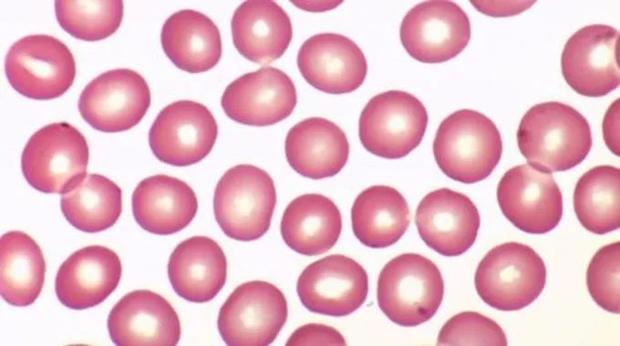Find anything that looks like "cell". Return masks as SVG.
Instances as JSON below:
<instances>
[{"label": "cell", "instance_id": "5bb4252c", "mask_svg": "<svg viewBox=\"0 0 620 346\" xmlns=\"http://www.w3.org/2000/svg\"><path fill=\"white\" fill-rule=\"evenodd\" d=\"M497 199L507 219L527 233L549 232L563 216V196L553 177L528 163L504 173L497 187Z\"/></svg>", "mask_w": 620, "mask_h": 346}, {"label": "cell", "instance_id": "d4e9b609", "mask_svg": "<svg viewBox=\"0 0 620 346\" xmlns=\"http://www.w3.org/2000/svg\"><path fill=\"white\" fill-rule=\"evenodd\" d=\"M160 43L169 59L189 73L208 71L222 56L217 25L204 14L191 9L178 11L165 21Z\"/></svg>", "mask_w": 620, "mask_h": 346}, {"label": "cell", "instance_id": "603a6c76", "mask_svg": "<svg viewBox=\"0 0 620 346\" xmlns=\"http://www.w3.org/2000/svg\"><path fill=\"white\" fill-rule=\"evenodd\" d=\"M231 29L237 51L256 64L268 65L288 48L293 27L286 12L270 0H251L234 11Z\"/></svg>", "mask_w": 620, "mask_h": 346}, {"label": "cell", "instance_id": "f546056e", "mask_svg": "<svg viewBox=\"0 0 620 346\" xmlns=\"http://www.w3.org/2000/svg\"><path fill=\"white\" fill-rule=\"evenodd\" d=\"M574 209L582 226L595 234L620 227V170L604 165L585 172L574 191Z\"/></svg>", "mask_w": 620, "mask_h": 346}, {"label": "cell", "instance_id": "83f0119b", "mask_svg": "<svg viewBox=\"0 0 620 346\" xmlns=\"http://www.w3.org/2000/svg\"><path fill=\"white\" fill-rule=\"evenodd\" d=\"M46 261L38 244L22 231H9L0 239V291L13 306H28L39 296Z\"/></svg>", "mask_w": 620, "mask_h": 346}, {"label": "cell", "instance_id": "30bf717a", "mask_svg": "<svg viewBox=\"0 0 620 346\" xmlns=\"http://www.w3.org/2000/svg\"><path fill=\"white\" fill-rule=\"evenodd\" d=\"M465 11L451 1H426L404 16L400 41L414 59L427 64L446 62L463 51L470 39Z\"/></svg>", "mask_w": 620, "mask_h": 346}, {"label": "cell", "instance_id": "52a82bcc", "mask_svg": "<svg viewBox=\"0 0 620 346\" xmlns=\"http://www.w3.org/2000/svg\"><path fill=\"white\" fill-rule=\"evenodd\" d=\"M428 121L420 100L405 91L389 90L367 103L359 117L358 135L373 155L401 158L420 144Z\"/></svg>", "mask_w": 620, "mask_h": 346}, {"label": "cell", "instance_id": "836d02e7", "mask_svg": "<svg viewBox=\"0 0 620 346\" xmlns=\"http://www.w3.org/2000/svg\"><path fill=\"white\" fill-rule=\"evenodd\" d=\"M342 334L335 328L319 323H308L296 329L286 345H346Z\"/></svg>", "mask_w": 620, "mask_h": 346}, {"label": "cell", "instance_id": "4fadbf2b", "mask_svg": "<svg viewBox=\"0 0 620 346\" xmlns=\"http://www.w3.org/2000/svg\"><path fill=\"white\" fill-rule=\"evenodd\" d=\"M217 135V122L208 107L196 101L179 100L158 114L149 132V144L160 161L185 167L203 159Z\"/></svg>", "mask_w": 620, "mask_h": 346}, {"label": "cell", "instance_id": "d6a6232c", "mask_svg": "<svg viewBox=\"0 0 620 346\" xmlns=\"http://www.w3.org/2000/svg\"><path fill=\"white\" fill-rule=\"evenodd\" d=\"M507 338L493 320L475 311L454 315L442 326L438 345L505 346Z\"/></svg>", "mask_w": 620, "mask_h": 346}, {"label": "cell", "instance_id": "8992f818", "mask_svg": "<svg viewBox=\"0 0 620 346\" xmlns=\"http://www.w3.org/2000/svg\"><path fill=\"white\" fill-rule=\"evenodd\" d=\"M88 157L80 131L67 122L52 123L30 137L22 152L21 169L35 189L63 195L85 178Z\"/></svg>", "mask_w": 620, "mask_h": 346}, {"label": "cell", "instance_id": "1f68e13d", "mask_svg": "<svg viewBox=\"0 0 620 346\" xmlns=\"http://www.w3.org/2000/svg\"><path fill=\"white\" fill-rule=\"evenodd\" d=\"M620 242L600 248L586 271V285L592 299L602 309L620 312Z\"/></svg>", "mask_w": 620, "mask_h": 346}, {"label": "cell", "instance_id": "5b68a950", "mask_svg": "<svg viewBox=\"0 0 620 346\" xmlns=\"http://www.w3.org/2000/svg\"><path fill=\"white\" fill-rule=\"evenodd\" d=\"M474 283L486 304L502 311L519 310L532 303L543 290L546 268L530 246L505 242L483 257Z\"/></svg>", "mask_w": 620, "mask_h": 346}, {"label": "cell", "instance_id": "7402d4cb", "mask_svg": "<svg viewBox=\"0 0 620 346\" xmlns=\"http://www.w3.org/2000/svg\"><path fill=\"white\" fill-rule=\"evenodd\" d=\"M131 205L136 222L158 235L181 231L198 210L193 189L183 180L163 174L141 180L133 191Z\"/></svg>", "mask_w": 620, "mask_h": 346}, {"label": "cell", "instance_id": "9a60e30c", "mask_svg": "<svg viewBox=\"0 0 620 346\" xmlns=\"http://www.w3.org/2000/svg\"><path fill=\"white\" fill-rule=\"evenodd\" d=\"M296 291L302 304L312 312L346 316L365 302L368 277L355 260L341 254L329 255L302 271Z\"/></svg>", "mask_w": 620, "mask_h": 346}, {"label": "cell", "instance_id": "cb8c5ba5", "mask_svg": "<svg viewBox=\"0 0 620 346\" xmlns=\"http://www.w3.org/2000/svg\"><path fill=\"white\" fill-rule=\"evenodd\" d=\"M168 276L180 297L191 302H207L225 284L227 260L215 240L193 236L173 249L169 259Z\"/></svg>", "mask_w": 620, "mask_h": 346}, {"label": "cell", "instance_id": "4316f807", "mask_svg": "<svg viewBox=\"0 0 620 346\" xmlns=\"http://www.w3.org/2000/svg\"><path fill=\"white\" fill-rule=\"evenodd\" d=\"M352 229L365 246L381 249L395 244L410 223L406 198L396 188L377 185L363 190L351 209Z\"/></svg>", "mask_w": 620, "mask_h": 346}, {"label": "cell", "instance_id": "e0dca14e", "mask_svg": "<svg viewBox=\"0 0 620 346\" xmlns=\"http://www.w3.org/2000/svg\"><path fill=\"white\" fill-rule=\"evenodd\" d=\"M415 223L422 240L447 257L466 252L475 242L480 213L466 195L442 188L427 194L419 202Z\"/></svg>", "mask_w": 620, "mask_h": 346}, {"label": "cell", "instance_id": "9c48e42d", "mask_svg": "<svg viewBox=\"0 0 620 346\" xmlns=\"http://www.w3.org/2000/svg\"><path fill=\"white\" fill-rule=\"evenodd\" d=\"M288 314L284 293L274 284L253 280L239 285L220 309L217 326L230 346L271 344Z\"/></svg>", "mask_w": 620, "mask_h": 346}, {"label": "cell", "instance_id": "f1b7e54d", "mask_svg": "<svg viewBox=\"0 0 620 346\" xmlns=\"http://www.w3.org/2000/svg\"><path fill=\"white\" fill-rule=\"evenodd\" d=\"M66 219L78 230L95 233L112 227L122 210L120 188L99 174H88L60 198Z\"/></svg>", "mask_w": 620, "mask_h": 346}, {"label": "cell", "instance_id": "ffe728a7", "mask_svg": "<svg viewBox=\"0 0 620 346\" xmlns=\"http://www.w3.org/2000/svg\"><path fill=\"white\" fill-rule=\"evenodd\" d=\"M122 266L112 249L99 245L72 253L59 267L55 290L59 301L73 310L103 302L118 287Z\"/></svg>", "mask_w": 620, "mask_h": 346}, {"label": "cell", "instance_id": "2e32d148", "mask_svg": "<svg viewBox=\"0 0 620 346\" xmlns=\"http://www.w3.org/2000/svg\"><path fill=\"white\" fill-rule=\"evenodd\" d=\"M297 102L292 79L282 70L266 66L230 83L221 105L228 117L255 127L274 125L288 117Z\"/></svg>", "mask_w": 620, "mask_h": 346}, {"label": "cell", "instance_id": "44dd1931", "mask_svg": "<svg viewBox=\"0 0 620 346\" xmlns=\"http://www.w3.org/2000/svg\"><path fill=\"white\" fill-rule=\"evenodd\" d=\"M284 149L291 168L312 179L336 175L349 156L345 132L336 123L319 117L295 124L286 135Z\"/></svg>", "mask_w": 620, "mask_h": 346}, {"label": "cell", "instance_id": "7c38bea8", "mask_svg": "<svg viewBox=\"0 0 620 346\" xmlns=\"http://www.w3.org/2000/svg\"><path fill=\"white\" fill-rule=\"evenodd\" d=\"M561 70L576 93L590 97L606 96L620 83L619 32L601 24L579 29L565 43Z\"/></svg>", "mask_w": 620, "mask_h": 346}, {"label": "cell", "instance_id": "7a4b0ae2", "mask_svg": "<svg viewBox=\"0 0 620 346\" xmlns=\"http://www.w3.org/2000/svg\"><path fill=\"white\" fill-rule=\"evenodd\" d=\"M496 125L472 109H460L439 126L433 154L441 171L453 180L471 184L488 178L501 158Z\"/></svg>", "mask_w": 620, "mask_h": 346}, {"label": "cell", "instance_id": "ac0fdd59", "mask_svg": "<svg viewBox=\"0 0 620 346\" xmlns=\"http://www.w3.org/2000/svg\"><path fill=\"white\" fill-rule=\"evenodd\" d=\"M108 330L119 346H174L181 337L175 309L164 297L149 290L124 295L108 314Z\"/></svg>", "mask_w": 620, "mask_h": 346}, {"label": "cell", "instance_id": "ba28073f", "mask_svg": "<svg viewBox=\"0 0 620 346\" xmlns=\"http://www.w3.org/2000/svg\"><path fill=\"white\" fill-rule=\"evenodd\" d=\"M5 72L11 86L22 96L48 100L62 96L72 86L76 63L67 46L57 38L32 35L11 46Z\"/></svg>", "mask_w": 620, "mask_h": 346}, {"label": "cell", "instance_id": "4dcf8cb0", "mask_svg": "<svg viewBox=\"0 0 620 346\" xmlns=\"http://www.w3.org/2000/svg\"><path fill=\"white\" fill-rule=\"evenodd\" d=\"M56 17L60 26L72 36L84 41H98L113 35L123 17L120 0H58Z\"/></svg>", "mask_w": 620, "mask_h": 346}, {"label": "cell", "instance_id": "8fae6325", "mask_svg": "<svg viewBox=\"0 0 620 346\" xmlns=\"http://www.w3.org/2000/svg\"><path fill=\"white\" fill-rule=\"evenodd\" d=\"M150 105V90L143 76L131 69L118 68L90 81L79 96L78 107L93 128L114 133L139 124Z\"/></svg>", "mask_w": 620, "mask_h": 346}, {"label": "cell", "instance_id": "d6986e66", "mask_svg": "<svg viewBox=\"0 0 620 346\" xmlns=\"http://www.w3.org/2000/svg\"><path fill=\"white\" fill-rule=\"evenodd\" d=\"M297 66L308 84L329 94L355 91L367 73V59L358 46L333 33L306 39L298 51Z\"/></svg>", "mask_w": 620, "mask_h": 346}, {"label": "cell", "instance_id": "6da1fadb", "mask_svg": "<svg viewBox=\"0 0 620 346\" xmlns=\"http://www.w3.org/2000/svg\"><path fill=\"white\" fill-rule=\"evenodd\" d=\"M516 137L528 164L548 173L579 165L593 144L587 119L575 108L556 101L532 107L522 117Z\"/></svg>", "mask_w": 620, "mask_h": 346}, {"label": "cell", "instance_id": "277c9868", "mask_svg": "<svg viewBox=\"0 0 620 346\" xmlns=\"http://www.w3.org/2000/svg\"><path fill=\"white\" fill-rule=\"evenodd\" d=\"M276 205L273 178L253 165H237L218 181L213 195L215 219L233 239L251 241L269 229Z\"/></svg>", "mask_w": 620, "mask_h": 346}, {"label": "cell", "instance_id": "484cf974", "mask_svg": "<svg viewBox=\"0 0 620 346\" xmlns=\"http://www.w3.org/2000/svg\"><path fill=\"white\" fill-rule=\"evenodd\" d=\"M341 229L338 208L320 194H305L293 199L284 209L280 225L284 243L306 256L319 255L332 249Z\"/></svg>", "mask_w": 620, "mask_h": 346}, {"label": "cell", "instance_id": "3957f363", "mask_svg": "<svg viewBox=\"0 0 620 346\" xmlns=\"http://www.w3.org/2000/svg\"><path fill=\"white\" fill-rule=\"evenodd\" d=\"M444 295V281L437 265L417 253H404L381 270L377 299L380 310L394 323L413 327L431 319Z\"/></svg>", "mask_w": 620, "mask_h": 346}]
</instances>
